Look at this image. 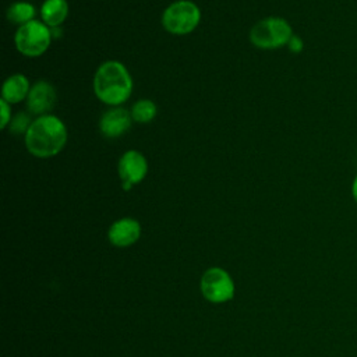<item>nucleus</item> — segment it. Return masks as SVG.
I'll list each match as a JSON object with an SVG mask.
<instances>
[{"label": "nucleus", "mask_w": 357, "mask_h": 357, "mask_svg": "<svg viewBox=\"0 0 357 357\" xmlns=\"http://www.w3.org/2000/svg\"><path fill=\"white\" fill-rule=\"evenodd\" d=\"M68 132L64 121L49 113L33 119L24 135L26 151L36 158H52L63 151Z\"/></svg>", "instance_id": "obj_1"}, {"label": "nucleus", "mask_w": 357, "mask_h": 357, "mask_svg": "<svg viewBox=\"0 0 357 357\" xmlns=\"http://www.w3.org/2000/svg\"><path fill=\"white\" fill-rule=\"evenodd\" d=\"M132 77L128 68L119 60H106L95 71V96L109 107L121 106L132 93Z\"/></svg>", "instance_id": "obj_2"}, {"label": "nucleus", "mask_w": 357, "mask_h": 357, "mask_svg": "<svg viewBox=\"0 0 357 357\" xmlns=\"http://www.w3.org/2000/svg\"><path fill=\"white\" fill-rule=\"evenodd\" d=\"M294 35L290 22L282 17H266L250 29V42L262 50H273L287 46Z\"/></svg>", "instance_id": "obj_3"}, {"label": "nucleus", "mask_w": 357, "mask_h": 357, "mask_svg": "<svg viewBox=\"0 0 357 357\" xmlns=\"http://www.w3.org/2000/svg\"><path fill=\"white\" fill-rule=\"evenodd\" d=\"M53 39V29L42 20L29 21L17 28L14 43L17 50L26 57H39L50 46Z\"/></svg>", "instance_id": "obj_4"}, {"label": "nucleus", "mask_w": 357, "mask_h": 357, "mask_svg": "<svg viewBox=\"0 0 357 357\" xmlns=\"http://www.w3.org/2000/svg\"><path fill=\"white\" fill-rule=\"evenodd\" d=\"M201 22V10L191 0H177L162 13V26L172 35H187Z\"/></svg>", "instance_id": "obj_5"}, {"label": "nucleus", "mask_w": 357, "mask_h": 357, "mask_svg": "<svg viewBox=\"0 0 357 357\" xmlns=\"http://www.w3.org/2000/svg\"><path fill=\"white\" fill-rule=\"evenodd\" d=\"M117 173L124 191L139 184L148 174V160L144 153L137 149L126 151L117 163Z\"/></svg>", "instance_id": "obj_6"}, {"label": "nucleus", "mask_w": 357, "mask_h": 357, "mask_svg": "<svg viewBox=\"0 0 357 357\" xmlns=\"http://www.w3.org/2000/svg\"><path fill=\"white\" fill-rule=\"evenodd\" d=\"M201 291L208 301L225 303L234 296V283L226 271L211 268L202 275Z\"/></svg>", "instance_id": "obj_7"}, {"label": "nucleus", "mask_w": 357, "mask_h": 357, "mask_svg": "<svg viewBox=\"0 0 357 357\" xmlns=\"http://www.w3.org/2000/svg\"><path fill=\"white\" fill-rule=\"evenodd\" d=\"M131 112L123 106H112L99 119V131L105 138H119L124 135L132 123Z\"/></svg>", "instance_id": "obj_8"}, {"label": "nucleus", "mask_w": 357, "mask_h": 357, "mask_svg": "<svg viewBox=\"0 0 357 357\" xmlns=\"http://www.w3.org/2000/svg\"><path fill=\"white\" fill-rule=\"evenodd\" d=\"M56 100V88L49 81L39 79L31 86V91L26 98V109L31 114H35L36 117L49 114Z\"/></svg>", "instance_id": "obj_9"}, {"label": "nucleus", "mask_w": 357, "mask_h": 357, "mask_svg": "<svg viewBox=\"0 0 357 357\" xmlns=\"http://www.w3.org/2000/svg\"><path fill=\"white\" fill-rule=\"evenodd\" d=\"M141 236V226L132 218H121L113 222L107 230L109 241L116 247H128Z\"/></svg>", "instance_id": "obj_10"}, {"label": "nucleus", "mask_w": 357, "mask_h": 357, "mask_svg": "<svg viewBox=\"0 0 357 357\" xmlns=\"http://www.w3.org/2000/svg\"><path fill=\"white\" fill-rule=\"evenodd\" d=\"M31 86L32 85L26 78V75L21 73L11 74L4 79L1 85V99L10 105H15L22 100H26Z\"/></svg>", "instance_id": "obj_11"}, {"label": "nucleus", "mask_w": 357, "mask_h": 357, "mask_svg": "<svg viewBox=\"0 0 357 357\" xmlns=\"http://www.w3.org/2000/svg\"><path fill=\"white\" fill-rule=\"evenodd\" d=\"M68 1L67 0H45L40 6V20L52 29L59 28L68 17Z\"/></svg>", "instance_id": "obj_12"}, {"label": "nucleus", "mask_w": 357, "mask_h": 357, "mask_svg": "<svg viewBox=\"0 0 357 357\" xmlns=\"http://www.w3.org/2000/svg\"><path fill=\"white\" fill-rule=\"evenodd\" d=\"M35 15H36V10H35L33 4L29 1H25V0H18V1L11 3L6 13L7 20L11 24H15L18 26L36 20Z\"/></svg>", "instance_id": "obj_13"}, {"label": "nucleus", "mask_w": 357, "mask_h": 357, "mask_svg": "<svg viewBox=\"0 0 357 357\" xmlns=\"http://www.w3.org/2000/svg\"><path fill=\"white\" fill-rule=\"evenodd\" d=\"M131 117L135 123L145 124L152 121L158 114V106L151 99H138L131 107Z\"/></svg>", "instance_id": "obj_14"}, {"label": "nucleus", "mask_w": 357, "mask_h": 357, "mask_svg": "<svg viewBox=\"0 0 357 357\" xmlns=\"http://www.w3.org/2000/svg\"><path fill=\"white\" fill-rule=\"evenodd\" d=\"M31 113L28 112H18L17 114L13 116L10 124H8V128H10V132L14 134V135H25L28 128L31 127L33 119H31Z\"/></svg>", "instance_id": "obj_15"}, {"label": "nucleus", "mask_w": 357, "mask_h": 357, "mask_svg": "<svg viewBox=\"0 0 357 357\" xmlns=\"http://www.w3.org/2000/svg\"><path fill=\"white\" fill-rule=\"evenodd\" d=\"M13 119V113H11V105L7 103L6 100L0 99V128L4 130L8 127L10 121Z\"/></svg>", "instance_id": "obj_16"}, {"label": "nucleus", "mask_w": 357, "mask_h": 357, "mask_svg": "<svg viewBox=\"0 0 357 357\" xmlns=\"http://www.w3.org/2000/svg\"><path fill=\"white\" fill-rule=\"evenodd\" d=\"M287 47H289V50H290L291 53H301L303 49H304V42H303V39H301L298 35L294 33V35L291 36V39L289 40Z\"/></svg>", "instance_id": "obj_17"}, {"label": "nucleus", "mask_w": 357, "mask_h": 357, "mask_svg": "<svg viewBox=\"0 0 357 357\" xmlns=\"http://www.w3.org/2000/svg\"><path fill=\"white\" fill-rule=\"evenodd\" d=\"M351 197L357 202V173H356V176L353 178V183H351Z\"/></svg>", "instance_id": "obj_18"}]
</instances>
